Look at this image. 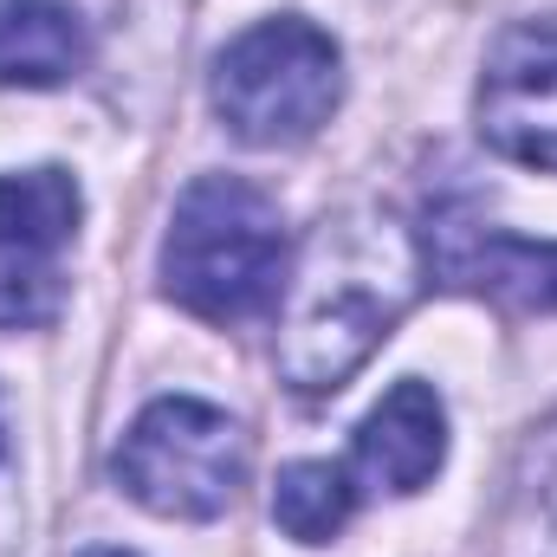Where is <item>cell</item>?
<instances>
[{"label":"cell","instance_id":"1","mask_svg":"<svg viewBox=\"0 0 557 557\" xmlns=\"http://www.w3.org/2000/svg\"><path fill=\"white\" fill-rule=\"evenodd\" d=\"M421 278V240L389 214H357L318 234L305 278L292 292L285 331H278V376L298 396L344 389L370 350L396 331Z\"/></svg>","mask_w":557,"mask_h":557},{"label":"cell","instance_id":"2","mask_svg":"<svg viewBox=\"0 0 557 557\" xmlns=\"http://www.w3.org/2000/svg\"><path fill=\"white\" fill-rule=\"evenodd\" d=\"M285 214L267 188L247 175H195L162 234V292L208 324H247L285 292Z\"/></svg>","mask_w":557,"mask_h":557},{"label":"cell","instance_id":"3","mask_svg":"<svg viewBox=\"0 0 557 557\" xmlns=\"http://www.w3.org/2000/svg\"><path fill=\"white\" fill-rule=\"evenodd\" d=\"M344 98V52L324 26L278 13L247 26L214 59V111L253 149H292L318 137Z\"/></svg>","mask_w":557,"mask_h":557},{"label":"cell","instance_id":"4","mask_svg":"<svg viewBox=\"0 0 557 557\" xmlns=\"http://www.w3.org/2000/svg\"><path fill=\"white\" fill-rule=\"evenodd\" d=\"M247 434L240 421L195 396L149 403L111 454L117 486L156 519H221L247 486Z\"/></svg>","mask_w":557,"mask_h":557},{"label":"cell","instance_id":"5","mask_svg":"<svg viewBox=\"0 0 557 557\" xmlns=\"http://www.w3.org/2000/svg\"><path fill=\"white\" fill-rule=\"evenodd\" d=\"M78 208L85 201L65 169L0 175V331H33L59 318Z\"/></svg>","mask_w":557,"mask_h":557},{"label":"cell","instance_id":"6","mask_svg":"<svg viewBox=\"0 0 557 557\" xmlns=\"http://www.w3.org/2000/svg\"><path fill=\"white\" fill-rule=\"evenodd\" d=\"M421 273L447 292H480L506 311H557V240L499 234L473 201H434L416 227Z\"/></svg>","mask_w":557,"mask_h":557},{"label":"cell","instance_id":"7","mask_svg":"<svg viewBox=\"0 0 557 557\" xmlns=\"http://www.w3.org/2000/svg\"><path fill=\"white\" fill-rule=\"evenodd\" d=\"M473 117L486 149L557 175V20H519L493 39Z\"/></svg>","mask_w":557,"mask_h":557},{"label":"cell","instance_id":"8","mask_svg":"<svg viewBox=\"0 0 557 557\" xmlns=\"http://www.w3.org/2000/svg\"><path fill=\"white\" fill-rule=\"evenodd\" d=\"M447 460V409L428 383H396L357 428V473L376 493H421Z\"/></svg>","mask_w":557,"mask_h":557},{"label":"cell","instance_id":"9","mask_svg":"<svg viewBox=\"0 0 557 557\" xmlns=\"http://www.w3.org/2000/svg\"><path fill=\"white\" fill-rule=\"evenodd\" d=\"M91 59V39L59 0H0V85H65Z\"/></svg>","mask_w":557,"mask_h":557},{"label":"cell","instance_id":"10","mask_svg":"<svg viewBox=\"0 0 557 557\" xmlns=\"http://www.w3.org/2000/svg\"><path fill=\"white\" fill-rule=\"evenodd\" d=\"M357 512V480L337 460H292L273 480V525L298 545H331Z\"/></svg>","mask_w":557,"mask_h":557},{"label":"cell","instance_id":"11","mask_svg":"<svg viewBox=\"0 0 557 557\" xmlns=\"http://www.w3.org/2000/svg\"><path fill=\"white\" fill-rule=\"evenodd\" d=\"M499 539H506L499 557H557V428H545L525 447Z\"/></svg>","mask_w":557,"mask_h":557},{"label":"cell","instance_id":"12","mask_svg":"<svg viewBox=\"0 0 557 557\" xmlns=\"http://www.w3.org/2000/svg\"><path fill=\"white\" fill-rule=\"evenodd\" d=\"M85 557H131V552H85Z\"/></svg>","mask_w":557,"mask_h":557}]
</instances>
